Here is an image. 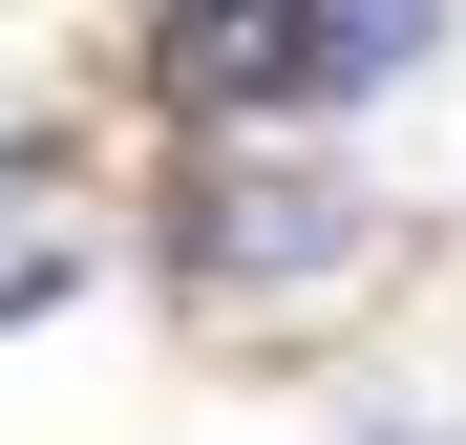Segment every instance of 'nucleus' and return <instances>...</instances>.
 I'll use <instances>...</instances> for the list:
<instances>
[{
    "instance_id": "obj_1",
    "label": "nucleus",
    "mask_w": 466,
    "mask_h": 445,
    "mask_svg": "<svg viewBox=\"0 0 466 445\" xmlns=\"http://www.w3.org/2000/svg\"><path fill=\"white\" fill-rule=\"evenodd\" d=\"M148 255H170V297L233 319V297H339V276H381L403 234H381V191L319 170V148H212V170L170 191V234H148Z\"/></svg>"
},
{
    "instance_id": "obj_2",
    "label": "nucleus",
    "mask_w": 466,
    "mask_h": 445,
    "mask_svg": "<svg viewBox=\"0 0 466 445\" xmlns=\"http://www.w3.org/2000/svg\"><path fill=\"white\" fill-rule=\"evenodd\" d=\"M148 106L233 127V148L339 127V0H170V22H148Z\"/></svg>"
},
{
    "instance_id": "obj_3",
    "label": "nucleus",
    "mask_w": 466,
    "mask_h": 445,
    "mask_svg": "<svg viewBox=\"0 0 466 445\" xmlns=\"http://www.w3.org/2000/svg\"><path fill=\"white\" fill-rule=\"evenodd\" d=\"M0 191H22V127H0Z\"/></svg>"
}]
</instances>
